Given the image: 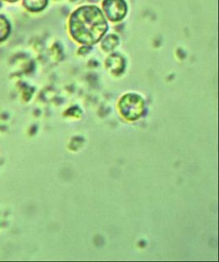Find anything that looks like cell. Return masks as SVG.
I'll list each match as a JSON object with an SVG mask.
<instances>
[{
    "label": "cell",
    "instance_id": "7",
    "mask_svg": "<svg viewBox=\"0 0 219 262\" xmlns=\"http://www.w3.org/2000/svg\"><path fill=\"white\" fill-rule=\"evenodd\" d=\"M118 37L115 35H109L102 42V48L105 51L113 50L118 45Z\"/></svg>",
    "mask_w": 219,
    "mask_h": 262
},
{
    "label": "cell",
    "instance_id": "5",
    "mask_svg": "<svg viewBox=\"0 0 219 262\" xmlns=\"http://www.w3.org/2000/svg\"><path fill=\"white\" fill-rule=\"evenodd\" d=\"M23 4L31 12H41L47 6L48 0H24Z\"/></svg>",
    "mask_w": 219,
    "mask_h": 262
},
{
    "label": "cell",
    "instance_id": "2",
    "mask_svg": "<svg viewBox=\"0 0 219 262\" xmlns=\"http://www.w3.org/2000/svg\"><path fill=\"white\" fill-rule=\"evenodd\" d=\"M119 109L126 119L135 121L143 114L145 109L143 98L137 94H127L119 102Z\"/></svg>",
    "mask_w": 219,
    "mask_h": 262
},
{
    "label": "cell",
    "instance_id": "3",
    "mask_svg": "<svg viewBox=\"0 0 219 262\" xmlns=\"http://www.w3.org/2000/svg\"><path fill=\"white\" fill-rule=\"evenodd\" d=\"M103 8L108 18L112 21L123 20L127 12V5L124 0H105Z\"/></svg>",
    "mask_w": 219,
    "mask_h": 262
},
{
    "label": "cell",
    "instance_id": "9",
    "mask_svg": "<svg viewBox=\"0 0 219 262\" xmlns=\"http://www.w3.org/2000/svg\"><path fill=\"white\" fill-rule=\"evenodd\" d=\"M0 6H1V3H0Z\"/></svg>",
    "mask_w": 219,
    "mask_h": 262
},
{
    "label": "cell",
    "instance_id": "4",
    "mask_svg": "<svg viewBox=\"0 0 219 262\" xmlns=\"http://www.w3.org/2000/svg\"><path fill=\"white\" fill-rule=\"evenodd\" d=\"M107 67L113 72H120L123 71L125 66L124 59L118 54H112L107 59Z\"/></svg>",
    "mask_w": 219,
    "mask_h": 262
},
{
    "label": "cell",
    "instance_id": "1",
    "mask_svg": "<svg viewBox=\"0 0 219 262\" xmlns=\"http://www.w3.org/2000/svg\"><path fill=\"white\" fill-rule=\"evenodd\" d=\"M108 28L109 26L102 11L93 5L81 7L70 17V34L75 40L82 45L98 43Z\"/></svg>",
    "mask_w": 219,
    "mask_h": 262
},
{
    "label": "cell",
    "instance_id": "6",
    "mask_svg": "<svg viewBox=\"0 0 219 262\" xmlns=\"http://www.w3.org/2000/svg\"><path fill=\"white\" fill-rule=\"evenodd\" d=\"M11 26L10 23L7 20L6 17L0 15V42L8 39L10 35Z\"/></svg>",
    "mask_w": 219,
    "mask_h": 262
},
{
    "label": "cell",
    "instance_id": "8",
    "mask_svg": "<svg viewBox=\"0 0 219 262\" xmlns=\"http://www.w3.org/2000/svg\"><path fill=\"white\" fill-rule=\"evenodd\" d=\"M4 1H7V2L14 3L16 2V1H18V0H4Z\"/></svg>",
    "mask_w": 219,
    "mask_h": 262
}]
</instances>
